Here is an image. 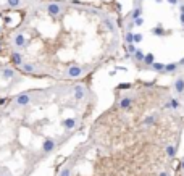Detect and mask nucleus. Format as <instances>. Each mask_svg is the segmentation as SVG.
Returning <instances> with one entry per match:
<instances>
[{"label":"nucleus","mask_w":184,"mask_h":176,"mask_svg":"<svg viewBox=\"0 0 184 176\" xmlns=\"http://www.w3.org/2000/svg\"><path fill=\"white\" fill-rule=\"evenodd\" d=\"M165 154H166V157L173 158V157L176 155V147H175V146H166V149H165Z\"/></svg>","instance_id":"aec40b11"},{"label":"nucleus","mask_w":184,"mask_h":176,"mask_svg":"<svg viewBox=\"0 0 184 176\" xmlns=\"http://www.w3.org/2000/svg\"><path fill=\"white\" fill-rule=\"evenodd\" d=\"M84 71H86V68L81 66V65H71V66L65 71V74H66V78L76 79V78H79V76H83Z\"/></svg>","instance_id":"f257e3e1"},{"label":"nucleus","mask_w":184,"mask_h":176,"mask_svg":"<svg viewBox=\"0 0 184 176\" xmlns=\"http://www.w3.org/2000/svg\"><path fill=\"white\" fill-rule=\"evenodd\" d=\"M144 63L147 65V66H152V65L155 63V57H153V53H145Z\"/></svg>","instance_id":"6ab92c4d"},{"label":"nucleus","mask_w":184,"mask_h":176,"mask_svg":"<svg viewBox=\"0 0 184 176\" xmlns=\"http://www.w3.org/2000/svg\"><path fill=\"white\" fill-rule=\"evenodd\" d=\"M15 102H16V105H18V107H26V105H29L31 102H34V97H32V94L24 92V94H18V95H16Z\"/></svg>","instance_id":"7ed1b4c3"},{"label":"nucleus","mask_w":184,"mask_h":176,"mask_svg":"<svg viewBox=\"0 0 184 176\" xmlns=\"http://www.w3.org/2000/svg\"><path fill=\"white\" fill-rule=\"evenodd\" d=\"M132 58H134L136 61H141V63H144V58H145V53L142 49H137L134 52V55H132Z\"/></svg>","instance_id":"4468645a"},{"label":"nucleus","mask_w":184,"mask_h":176,"mask_svg":"<svg viewBox=\"0 0 184 176\" xmlns=\"http://www.w3.org/2000/svg\"><path fill=\"white\" fill-rule=\"evenodd\" d=\"M181 168H183V170H184V160H183V163H181Z\"/></svg>","instance_id":"f704fd0d"},{"label":"nucleus","mask_w":184,"mask_h":176,"mask_svg":"<svg viewBox=\"0 0 184 176\" xmlns=\"http://www.w3.org/2000/svg\"><path fill=\"white\" fill-rule=\"evenodd\" d=\"M21 71H23V73H28V74L36 73L37 66H36V63H31V61H28V63H23L21 65Z\"/></svg>","instance_id":"9d476101"},{"label":"nucleus","mask_w":184,"mask_h":176,"mask_svg":"<svg viewBox=\"0 0 184 176\" xmlns=\"http://www.w3.org/2000/svg\"><path fill=\"white\" fill-rule=\"evenodd\" d=\"M6 5H8L10 8H16V6L21 5V0H6Z\"/></svg>","instance_id":"b1692460"},{"label":"nucleus","mask_w":184,"mask_h":176,"mask_svg":"<svg viewBox=\"0 0 184 176\" xmlns=\"http://www.w3.org/2000/svg\"><path fill=\"white\" fill-rule=\"evenodd\" d=\"M158 176H170V173H168V171H162Z\"/></svg>","instance_id":"473e14b6"},{"label":"nucleus","mask_w":184,"mask_h":176,"mask_svg":"<svg viewBox=\"0 0 184 176\" xmlns=\"http://www.w3.org/2000/svg\"><path fill=\"white\" fill-rule=\"evenodd\" d=\"M58 176H71V167H65V168H61V171H60V175Z\"/></svg>","instance_id":"a878e982"},{"label":"nucleus","mask_w":184,"mask_h":176,"mask_svg":"<svg viewBox=\"0 0 184 176\" xmlns=\"http://www.w3.org/2000/svg\"><path fill=\"white\" fill-rule=\"evenodd\" d=\"M155 121H157V115H149V116H145V118H144V121H142V123H144V126H152Z\"/></svg>","instance_id":"f3484780"},{"label":"nucleus","mask_w":184,"mask_h":176,"mask_svg":"<svg viewBox=\"0 0 184 176\" xmlns=\"http://www.w3.org/2000/svg\"><path fill=\"white\" fill-rule=\"evenodd\" d=\"M166 2H168L170 5H178V3H179V0H166Z\"/></svg>","instance_id":"c756f323"},{"label":"nucleus","mask_w":184,"mask_h":176,"mask_svg":"<svg viewBox=\"0 0 184 176\" xmlns=\"http://www.w3.org/2000/svg\"><path fill=\"white\" fill-rule=\"evenodd\" d=\"M105 26H107L108 31H111V32H116V26H115V23L111 21V19H105Z\"/></svg>","instance_id":"412c9836"},{"label":"nucleus","mask_w":184,"mask_h":176,"mask_svg":"<svg viewBox=\"0 0 184 176\" xmlns=\"http://www.w3.org/2000/svg\"><path fill=\"white\" fill-rule=\"evenodd\" d=\"M13 44H15V47H18V49H24L26 45H28V39H26V36L23 32H18L13 36Z\"/></svg>","instance_id":"39448f33"},{"label":"nucleus","mask_w":184,"mask_h":176,"mask_svg":"<svg viewBox=\"0 0 184 176\" xmlns=\"http://www.w3.org/2000/svg\"><path fill=\"white\" fill-rule=\"evenodd\" d=\"M175 92L178 95H181V94H184V78L183 76H179V78H176V81H175Z\"/></svg>","instance_id":"6e6552de"},{"label":"nucleus","mask_w":184,"mask_h":176,"mask_svg":"<svg viewBox=\"0 0 184 176\" xmlns=\"http://www.w3.org/2000/svg\"><path fill=\"white\" fill-rule=\"evenodd\" d=\"M55 146H57L55 139L47 137V139H44V142H42V152H44V154H50V152H53Z\"/></svg>","instance_id":"423d86ee"},{"label":"nucleus","mask_w":184,"mask_h":176,"mask_svg":"<svg viewBox=\"0 0 184 176\" xmlns=\"http://www.w3.org/2000/svg\"><path fill=\"white\" fill-rule=\"evenodd\" d=\"M134 21V26H142L144 25V18H137V19H132Z\"/></svg>","instance_id":"cd10ccee"},{"label":"nucleus","mask_w":184,"mask_h":176,"mask_svg":"<svg viewBox=\"0 0 184 176\" xmlns=\"http://www.w3.org/2000/svg\"><path fill=\"white\" fill-rule=\"evenodd\" d=\"M155 2H157V3H162V2H163V0H155Z\"/></svg>","instance_id":"72a5a7b5"},{"label":"nucleus","mask_w":184,"mask_h":176,"mask_svg":"<svg viewBox=\"0 0 184 176\" xmlns=\"http://www.w3.org/2000/svg\"><path fill=\"white\" fill-rule=\"evenodd\" d=\"M152 34H155V36H165V29L162 27V25H158L152 29Z\"/></svg>","instance_id":"4be33fe9"},{"label":"nucleus","mask_w":184,"mask_h":176,"mask_svg":"<svg viewBox=\"0 0 184 176\" xmlns=\"http://www.w3.org/2000/svg\"><path fill=\"white\" fill-rule=\"evenodd\" d=\"M124 40H126V44H134V34H132L131 31H126Z\"/></svg>","instance_id":"5701e85b"},{"label":"nucleus","mask_w":184,"mask_h":176,"mask_svg":"<svg viewBox=\"0 0 184 176\" xmlns=\"http://www.w3.org/2000/svg\"><path fill=\"white\" fill-rule=\"evenodd\" d=\"M179 21H181V25L184 26V15L183 13H179Z\"/></svg>","instance_id":"7c9ffc66"},{"label":"nucleus","mask_w":184,"mask_h":176,"mask_svg":"<svg viewBox=\"0 0 184 176\" xmlns=\"http://www.w3.org/2000/svg\"><path fill=\"white\" fill-rule=\"evenodd\" d=\"M165 66H166L165 63H160V61H155V63H153L150 68H152L153 71H157V73H162V71H165Z\"/></svg>","instance_id":"dca6fc26"},{"label":"nucleus","mask_w":184,"mask_h":176,"mask_svg":"<svg viewBox=\"0 0 184 176\" xmlns=\"http://www.w3.org/2000/svg\"><path fill=\"white\" fill-rule=\"evenodd\" d=\"M165 107H166V108H173V110H178L179 107H181V103H179V100H178V99H170V100L165 103Z\"/></svg>","instance_id":"ddd939ff"},{"label":"nucleus","mask_w":184,"mask_h":176,"mask_svg":"<svg viewBox=\"0 0 184 176\" xmlns=\"http://www.w3.org/2000/svg\"><path fill=\"white\" fill-rule=\"evenodd\" d=\"M78 125V120L74 118V116H70V118H65L63 121H61V128L63 129H66V131H71V129H74Z\"/></svg>","instance_id":"0eeeda50"},{"label":"nucleus","mask_w":184,"mask_h":176,"mask_svg":"<svg viewBox=\"0 0 184 176\" xmlns=\"http://www.w3.org/2000/svg\"><path fill=\"white\" fill-rule=\"evenodd\" d=\"M0 31H2V26H0Z\"/></svg>","instance_id":"c9c22d12"},{"label":"nucleus","mask_w":184,"mask_h":176,"mask_svg":"<svg viewBox=\"0 0 184 176\" xmlns=\"http://www.w3.org/2000/svg\"><path fill=\"white\" fill-rule=\"evenodd\" d=\"M142 39H144V37H142V34H134V44H141Z\"/></svg>","instance_id":"bb28decb"},{"label":"nucleus","mask_w":184,"mask_h":176,"mask_svg":"<svg viewBox=\"0 0 184 176\" xmlns=\"http://www.w3.org/2000/svg\"><path fill=\"white\" fill-rule=\"evenodd\" d=\"M131 19H137V18H142V6L139 5V6H136L134 10H132L131 12Z\"/></svg>","instance_id":"2eb2a0df"},{"label":"nucleus","mask_w":184,"mask_h":176,"mask_svg":"<svg viewBox=\"0 0 184 176\" xmlns=\"http://www.w3.org/2000/svg\"><path fill=\"white\" fill-rule=\"evenodd\" d=\"M132 102H134V99L129 97V95H126V97H123L121 100H120V107H121L123 110H128L129 107L132 105Z\"/></svg>","instance_id":"f8f14e48"},{"label":"nucleus","mask_w":184,"mask_h":176,"mask_svg":"<svg viewBox=\"0 0 184 176\" xmlns=\"http://www.w3.org/2000/svg\"><path fill=\"white\" fill-rule=\"evenodd\" d=\"M0 176H13L12 173H10V171H6V170H3L2 173H0Z\"/></svg>","instance_id":"c85d7f7f"},{"label":"nucleus","mask_w":184,"mask_h":176,"mask_svg":"<svg viewBox=\"0 0 184 176\" xmlns=\"http://www.w3.org/2000/svg\"><path fill=\"white\" fill-rule=\"evenodd\" d=\"M0 74H2V78H3V79H10V78H13V76L16 74V70H15V68L6 66V68H3V70L0 71Z\"/></svg>","instance_id":"9b49d317"},{"label":"nucleus","mask_w":184,"mask_h":176,"mask_svg":"<svg viewBox=\"0 0 184 176\" xmlns=\"http://www.w3.org/2000/svg\"><path fill=\"white\" fill-rule=\"evenodd\" d=\"M86 92H87V89H86L84 84H76L74 86V91H73L74 100H83V99L86 97Z\"/></svg>","instance_id":"20e7f679"},{"label":"nucleus","mask_w":184,"mask_h":176,"mask_svg":"<svg viewBox=\"0 0 184 176\" xmlns=\"http://www.w3.org/2000/svg\"><path fill=\"white\" fill-rule=\"evenodd\" d=\"M136 50H137L136 44H128V47H126V52H128V55H134Z\"/></svg>","instance_id":"393cba45"},{"label":"nucleus","mask_w":184,"mask_h":176,"mask_svg":"<svg viewBox=\"0 0 184 176\" xmlns=\"http://www.w3.org/2000/svg\"><path fill=\"white\" fill-rule=\"evenodd\" d=\"M45 10H47V13H49V16L57 18V16L63 12V6H61V3H58V2H52V3H49V5H47Z\"/></svg>","instance_id":"f03ea898"},{"label":"nucleus","mask_w":184,"mask_h":176,"mask_svg":"<svg viewBox=\"0 0 184 176\" xmlns=\"http://www.w3.org/2000/svg\"><path fill=\"white\" fill-rule=\"evenodd\" d=\"M10 60H12V63L15 65V66H21V65L24 63L19 52H12V55H10Z\"/></svg>","instance_id":"1a4fd4ad"},{"label":"nucleus","mask_w":184,"mask_h":176,"mask_svg":"<svg viewBox=\"0 0 184 176\" xmlns=\"http://www.w3.org/2000/svg\"><path fill=\"white\" fill-rule=\"evenodd\" d=\"M179 63H166L165 66V73H175L176 70H178Z\"/></svg>","instance_id":"a211bd4d"},{"label":"nucleus","mask_w":184,"mask_h":176,"mask_svg":"<svg viewBox=\"0 0 184 176\" xmlns=\"http://www.w3.org/2000/svg\"><path fill=\"white\" fill-rule=\"evenodd\" d=\"M179 12L184 15V3H179Z\"/></svg>","instance_id":"2f4dec72"}]
</instances>
